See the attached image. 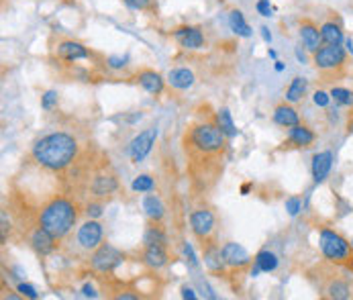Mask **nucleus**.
I'll list each match as a JSON object with an SVG mask.
<instances>
[{
    "label": "nucleus",
    "instance_id": "nucleus-31",
    "mask_svg": "<svg viewBox=\"0 0 353 300\" xmlns=\"http://www.w3.org/2000/svg\"><path fill=\"white\" fill-rule=\"evenodd\" d=\"M331 94V100L339 106H353V90H347V88H341V86H333L329 90Z\"/></svg>",
    "mask_w": 353,
    "mask_h": 300
},
{
    "label": "nucleus",
    "instance_id": "nucleus-29",
    "mask_svg": "<svg viewBox=\"0 0 353 300\" xmlns=\"http://www.w3.org/2000/svg\"><path fill=\"white\" fill-rule=\"evenodd\" d=\"M253 263L263 272V274H270L278 268V255L270 250L257 251V255L253 257Z\"/></svg>",
    "mask_w": 353,
    "mask_h": 300
},
{
    "label": "nucleus",
    "instance_id": "nucleus-41",
    "mask_svg": "<svg viewBox=\"0 0 353 300\" xmlns=\"http://www.w3.org/2000/svg\"><path fill=\"white\" fill-rule=\"evenodd\" d=\"M182 299L196 300V294H194V290L190 286H182Z\"/></svg>",
    "mask_w": 353,
    "mask_h": 300
},
{
    "label": "nucleus",
    "instance_id": "nucleus-16",
    "mask_svg": "<svg viewBox=\"0 0 353 300\" xmlns=\"http://www.w3.org/2000/svg\"><path fill=\"white\" fill-rule=\"evenodd\" d=\"M135 82H137L148 94H152V97H161L163 90H165V82H168V80H163V76H161L159 72L152 70V68H143V70H139V72L135 74Z\"/></svg>",
    "mask_w": 353,
    "mask_h": 300
},
{
    "label": "nucleus",
    "instance_id": "nucleus-10",
    "mask_svg": "<svg viewBox=\"0 0 353 300\" xmlns=\"http://www.w3.org/2000/svg\"><path fill=\"white\" fill-rule=\"evenodd\" d=\"M104 239V229H102L101 221L99 219H88L86 223H82L78 227V233H76V243L78 248L88 253H92L94 250L101 248Z\"/></svg>",
    "mask_w": 353,
    "mask_h": 300
},
{
    "label": "nucleus",
    "instance_id": "nucleus-21",
    "mask_svg": "<svg viewBox=\"0 0 353 300\" xmlns=\"http://www.w3.org/2000/svg\"><path fill=\"white\" fill-rule=\"evenodd\" d=\"M272 121L278 125V127H284V129H290L294 125L301 123V114L299 110L292 106V102H280L274 106V112H272Z\"/></svg>",
    "mask_w": 353,
    "mask_h": 300
},
{
    "label": "nucleus",
    "instance_id": "nucleus-46",
    "mask_svg": "<svg viewBox=\"0 0 353 300\" xmlns=\"http://www.w3.org/2000/svg\"><path fill=\"white\" fill-rule=\"evenodd\" d=\"M352 246H353V241H352Z\"/></svg>",
    "mask_w": 353,
    "mask_h": 300
},
{
    "label": "nucleus",
    "instance_id": "nucleus-1",
    "mask_svg": "<svg viewBox=\"0 0 353 300\" xmlns=\"http://www.w3.org/2000/svg\"><path fill=\"white\" fill-rule=\"evenodd\" d=\"M227 135L212 119L190 123L182 135V150L188 161V172L196 184L208 188L216 182L227 153Z\"/></svg>",
    "mask_w": 353,
    "mask_h": 300
},
{
    "label": "nucleus",
    "instance_id": "nucleus-37",
    "mask_svg": "<svg viewBox=\"0 0 353 300\" xmlns=\"http://www.w3.org/2000/svg\"><path fill=\"white\" fill-rule=\"evenodd\" d=\"M182 250H184L186 261L190 263V268H199V259L194 257V251H192V248H190V243H188V241H184V243H182Z\"/></svg>",
    "mask_w": 353,
    "mask_h": 300
},
{
    "label": "nucleus",
    "instance_id": "nucleus-18",
    "mask_svg": "<svg viewBox=\"0 0 353 300\" xmlns=\"http://www.w3.org/2000/svg\"><path fill=\"white\" fill-rule=\"evenodd\" d=\"M174 39L178 41V46L182 50L194 51L201 50L204 46V33H202L201 27H194V25H184V27H178L174 31Z\"/></svg>",
    "mask_w": 353,
    "mask_h": 300
},
{
    "label": "nucleus",
    "instance_id": "nucleus-43",
    "mask_svg": "<svg viewBox=\"0 0 353 300\" xmlns=\"http://www.w3.org/2000/svg\"><path fill=\"white\" fill-rule=\"evenodd\" d=\"M259 31H261V37H263V41H265V43H270V41H272V33L268 31V27H261Z\"/></svg>",
    "mask_w": 353,
    "mask_h": 300
},
{
    "label": "nucleus",
    "instance_id": "nucleus-11",
    "mask_svg": "<svg viewBox=\"0 0 353 300\" xmlns=\"http://www.w3.org/2000/svg\"><path fill=\"white\" fill-rule=\"evenodd\" d=\"M53 53L63 63H76V61L92 57V51L88 50L84 43L76 41V39H59L55 43V48H53Z\"/></svg>",
    "mask_w": 353,
    "mask_h": 300
},
{
    "label": "nucleus",
    "instance_id": "nucleus-35",
    "mask_svg": "<svg viewBox=\"0 0 353 300\" xmlns=\"http://www.w3.org/2000/svg\"><path fill=\"white\" fill-rule=\"evenodd\" d=\"M57 100H59V94H57L55 90H48V92L41 97V108H43V110H51V108L57 104Z\"/></svg>",
    "mask_w": 353,
    "mask_h": 300
},
{
    "label": "nucleus",
    "instance_id": "nucleus-15",
    "mask_svg": "<svg viewBox=\"0 0 353 300\" xmlns=\"http://www.w3.org/2000/svg\"><path fill=\"white\" fill-rule=\"evenodd\" d=\"M299 35H301V41H303L304 50L306 51L314 53L319 48H323L321 27H319L312 19L304 17V19L299 21Z\"/></svg>",
    "mask_w": 353,
    "mask_h": 300
},
{
    "label": "nucleus",
    "instance_id": "nucleus-28",
    "mask_svg": "<svg viewBox=\"0 0 353 300\" xmlns=\"http://www.w3.org/2000/svg\"><path fill=\"white\" fill-rule=\"evenodd\" d=\"M306 92H308V80L296 76V78H292V82L286 88V100L292 102V104L294 102H301L306 97Z\"/></svg>",
    "mask_w": 353,
    "mask_h": 300
},
{
    "label": "nucleus",
    "instance_id": "nucleus-3",
    "mask_svg": "<svg viewBox=\"0 0 353 300\" xmlns=\"http://www.w3.org/2000/svg\"><path fill=\"white\" fill-rule=\"evenodd\" d=\"M80 204L68 194H53L37 210V225L48 229L57 241H63L76 227Z\"/></svg>",
    "mask_w": 353,
    "mask_h": 300
},
{
    "label": "nucleus",
    "instance_id": "nucleus-5",
    "mask_svg": "<svg viewBox=\"0 0 353 300\" xmlns=\"http://www.w3.org/2000/svg\"><path fill=\"white\" fill-rule=\"evenodd\" d=\"M319 250L323 259L343 268L347 274H353V246L347 237H343L337 229L319 227Z\"/></svg>",
    "mask_w": 353,
    "mask_h": 300
},
{
    "label": "nucleus",
    "instance_id": "nucleus-40",
    "mask_svg": "<svg viewBox=\"0 0 353 300\" xmlns=\"http://www.w3.org/2000/svg\"><path fill=\"white\" fill-rule=\"evenodd\" d=\"M19 292H21L23 297L37 299V292H35V288H33V286H29V284H19Z\"/></svg>",
    "mask_w": 353,
    "mask_h": 300
},
{
    "label": "nucleus",
    "instance_id": "nucleus-13",
    "mask_svg": "<svg viewBox=\"0 0 353 300\" xmlns=\"http://www.w3.org/2000/svg\"><path fill=\"white\" fill-rule=\"evenodd\" d=\"M314 141H316V133L308 125L299 123L288 129V137L282 143V148L284 150H308V148H312Z\"/></svg>",
    "mask_w": 353,
    "mask_h": 300
},
{
    "label": "nucleus",
    "instance_id": "nucleus-27",
    "mask_svg": "<svg viewBox=\"0 0 353 300\" xmlns=\"http://www.w3.org/2000/svg\"><path fill=\"white\" fill-rule=\"evenodd\" d=\"M214 123L221 127V131H223L229 139H231V137H235V135L239 133L237 125L233 123V117H231L229 108H219V110L214 112Z\"/></svg>",
    "mask_w": 353,
    "mask_h": 300
},
{
    "label": "nucleus",
    "instance_id": "nucleus-45",
    "mask_svg": "<svg viewBox=\"0 0 353 300\" xmlns=\"http://www.w3.org/2000/svg\"><path fill=\"white\" fill-rule=\"evenodd\" d=\"M276 70H278V72H282V70H284V66H282L280 61H276Z\"/></svg>",
    "mask_w": 353,
    "mask_h": 300
},
{
    "label": "nucleus",
    "instance_id": "nucleus-38",
    "mask_svg": "<svg viewBox=\"0 0 353 300\" xmlns=\"http://www.w3.org/2000/svg\"><path fill=\"white\" fill-rule=\"evenodd\" d=\"M255 8H257V12H259L261 17H272V12H274V8H272L270 0H257Z\"/></svg>",
    "mask_w": 353,
    "mask_h": 300
},
{
    "label": "nucleus",
    "instance_id": "nucleus-44",
    "mask_svg": "<svg viewBox=\"0 0 353 300\" xmlns=\"http://www.w3.org/2000/svg\"><path fill=\"white\" fill-rule=\"evenodd\" d=\"M353 133V106L352 110H350V114H347V135H352Z\"/></svg>",
    "mask_w": 353,
    "mask_h": 300
},
{
    "label": "nucleus",
    "instance_id": "nucleus-30",
    "mask_svg": "<svg viewBox=\"0 0 353 300\" xmlns=\"http://www.w3.org/2000/svg\"><path fill=\"white\" fill-rule=\"evenodd\" d=\"M143 243L145 246H165L168 248V235L159 227V223H152L150 221V225L145 229V235H143Z\"/></svg>",
    "mask_w": 353,
    "mask_h": 300
},
{
    "label": "nucleus",
    "instance_id": "nucleus-20",
    "mask_svg": "<svg viewBox=\"0 0 353 300\" xmlns=\"http://www.w3.org/2000/svg\"><path fill=\"white\" fill-rule=\"evenodd\" d=\"M333 170V153L331 151H319L312 155V163H310V174L314 184H323L329 174Z\"/></svg>",
    "mask_w": 353,
    "mask_h": 300
},
{
    "label": "nucleus",
    "instance_id": "nucleus-32",
    "mask_svg": "<svg viewBox=\"0 0 353 300\" xmlns=\"http://www.w3.org/2000/svg\"><path fill=\"white\" fill-rule=\"evenodd\" d=\"M153 188H155V182H153L152 176H148V174H141V176H137V178L133 180V190H135V192L148 194V192H152Z\"/></svg>",
    "mask_w": 353,
    "mask_h": 300
},
{
    "label": "nucleus",
    "instance_id": "nucleus-42",
    "mask_svg": "<svg viewBox=\"0 0 353 300\" xmlns=\"http://www.w3.org/2000/svg\"><path fill=\"white\" fill-rule=\"evenodd\" d=\"M82 294H84V297H90V299L99 297V294H97V290H94V288H92L90 284H86V286L82 288Z\"/></svg>",
    "mask_w": 353,
    "mask_h": 300
},
{
    "label": "nucleus",
    "instance_id": "nucleus-2",
    "mask_svg": "<svg viewBox=\"0 0 353 300\" xmlns=\"http://www.w3.org/2000/svg\"><path fill=\"white\" fill-rule=\"evenodd\" d=\"M80 159V141L65 131H53L43 135L31 148V161L50 172V174H65Z\"/></svg>",
    "mask_w": 353,
    "mask_h": 300
},
{
    "label": "nucleus",
    "instance_id": "nucleus-22",
    "mask_svg": "<svg viewBox=\"0 0 353 300\" xmlns=\"http://www.w3.org/2000/svg\"><path fill=\"white\" fill-rule=\"evenodd\" d=\"M201 248L206 270L212 272V274H223L227 266H225V259H223L221 248L216 246V239H212V241H208V243H202Z\"/></svg>",
    "mask_w": 353,
    "mask_h": 300
},
{
    "label": "nucleus",
    "instance_id": "nucleus-7",
    "mask_svg": "<svg viewBox=\"0 0 353 300\" xmlns=\"http://www.w3.org/2000/svg\"><path fill=\"white\" fill-rule=\"evenodd\" d=\"M88 192L90 199L102 200V202L119 192V180L114 172L108 168V163H102L101 168L92 172V176H88Z\"/></svg>",
    "mask_w": 353,
    "mask_h": 300
},
{
    "label": "nucleus",
    "instance_id": "nucleus-17",
    "mask_svg": "<svg viewBox=\"0 0 353 300\" xmlns=\"http://www.w3.org/2000/svg\"><path fill=\"white\" fill-rule=\"evenodd\" d=\"M57 243H59V241L51 235L48 229H43V227H39V225L35 223V229H33L31 235H29V246L33 248V251H35L37 255L48 257L50 253L55 251Z\"/></svg>",
    "mask_w": 353,
    "mask_h": 300
},
{
    "label": "nucleus",
    "instance_id": "nucleus-19",
    "mask_svg": "<svg viewBox=\"0 0 353 300\" xmlns=\"http://www.w3.org/2000/svg\"><path fill=\"white\" fill-rule=\"evenodd\" d=\"M321 37H323V46H341L345 39L343 33V23L337 17V12H333V17H329L327 21L321 23Z\"/></svg>",
    "mask_w": 353,
    "mask_h": 300
},
{
    "label": "nucleus",
    "instance_id": "nucleus-26",
    "mask_svg": "<svg viewBox=\"0 0 353 300\" xmlns=\"http://www.w3.org/2000/svg\"><path fill=\"white\" fill-rule=\"evenodd\" d=\"M229 29L239 37H245V39L252 37V27H250V23L245 21L243 12L239 8H231V12H229Z\"/></svg>",
    "mask_w": 353,
    "mask_h": 300
},
{
    "label": "nucleus",
    "instance_id": "nucleus-9",
    "mask_svg": "<svg viewBox=\"0 0 353 300\" xmlns=\"http://www.w3.org/2000/svg\"><path fill=\"white\" fill-rule=\"evenodd\" d=\"M190 231L199 239V243H208L214 239L216 231V217L208 208H196L190 212Z\"/></svg>",
    "mask_w": 353,
    "mask_h": 300
},
{
    "label": "nucleus",
    "instance_id": "nucleus-36",
    "mask_svg": "<svg viewBox=\"0 0 353 300\" xmlns=\"http://www.w3.org/2000/svg\"><path fill=\"white\" fill-rule=\"evenodd\" d=\"M312 100H314V104H316V106L327 108V106H329V102H331V94H329V92H325V90H316V92L312 94Z\"/></svg>",
    "mask_w": 353,
    "mask_h": 300
},
{
    "label": "nucleus",
    "instance_id": "nucleus-34",
    "mask_svg": "<svg viewBox=\"0 0 353 300\" xmlns=\"http://www.w3.org/2000/svg\"><path fill=\"white\" fill-rule=\"evenodd\" d=\"M301 208H303V199H301V197H290V199H286V210H288L290 217H296V214L301 212Z\"/></svg>",
    "mask_w": 353,
    "mask_h": 300
},
{
    "label": "nucleus",
    "instance_id": "nucleus-4",
    "mask_svg": "<svg viewBox=\"0 0 353 300\" xmlns=\"http://www.w3.org/2000/svg\"><path fill=\"white\" fill-rule=\"evenodd\" d=\"M341 272H345V270L325 259V261L314 263L306 272V278L321 299L347 300L352 299L353 288L350 278L343 276Z\"/></svg>",
    "mask_w": 353,
    "mask_h": 300
},
{
    "label": "nucleus",
    "instance_id": "nucleus-25",
    "mask_svg": "<svg viewBox=\"0 0 353 300\" xmlns=\"http://www.w3.org/2000/svg\"><path fill=\"white\" fill-rule=\"evenodd\" d=\"M143 210H145V214H148V219L152 223H161V219L165 214V206H163L161 199L155 197V194H150V192L143 197Z\"/></svg>",
    "mask_w": 353,
    "mask_h": 300
},
{
    "label": "nucleus",
    "instance_id": "nucleus-33",
    "mask_svg": "<svg viewBox=\"0 0 353 300\" xmlns=\"http://www.w3.org/2000/svg\"><path fill=\"white\" fill-rule=\"evenodd\" d=\"M102 200H94V199H90V202L86 204V217L88 219H101L102 217Z\"/></svg>",
    "mask_w": 353,
    "mask_h": 300
},
{
    "label": "nucleus",
    "instance_id": "nucleus-39",
    "mask_svg": "<svg viewBox=\"0 0 353 300\" xmlns=\"http://www.w3.org/2000/svg\"><path fill=\"white\" fill-rule=\"evenodd\" d=\"M129 8H133V10H148L150 8V4H152V0H123Z\"/></svg>",
    "mask_w": 353,
    "mask_h": 300
},
{
    "label": "nucleus",
    "instance_id": "nucleus-14",
    "mask_svg": "<svg viewBox=\"0 0 353 300\" xmlns=\"http://www.w3.org/2000/svg\"><path fill=\"white\" fill-rule=\"evenodd\" d=\"M155 137H157V129L150 127L145 131H141L129 146V157L133 163H141L153 150V143H155Z\"/></svg>",
    "mask_w": 353,
    "mask_h": 300
},
{
    "label": "nucleus",
    "instance_id": "nucleus-23",
    "mask_svg": "<svg viewBox=\"0 0 353 300\" xmlns=\"http://www.w3.org/2000/svg\"><path fill=\"white\" fill-rule=\"evenodd\" d=\"M141 259L150 270H161L170 263V255H168L165 246H145Z\"/></svg>",
    "mask_w": 353,
    "mask_h": 300
},
{
    "label": "nucleus",
    "instance_id": "nucleus-12",
    "mask_svg": "<svg viewBox=\"0 0 353 300\" xmlns=\"http://www.w3.org/2000/svg\"><path fill=\"white\" fill-rule=\"evenodd\" d=\"M221 253H223V259H225L227 270H231V272H243V270L252 268V255L248 253V250L243 246H239L235 241L223 243Z\"/></svg>",
    "mask_w": 353,
    "mask_h": 300
},
{
    "label": "nucleus",
    "instance_id": "nucleus-6",
    "mask_svg": "<svg viewBox=\"0 0 353 300\" xmlns=\"http://www.w3.org/2000/svg\"><path fill=\"white\" fill-rule=\"evenodd\" d=\"M312 63L323 82H339L347 76V51L341 46H323L312 53Z\"/></svg>",
    "mask_w": 353,
    "mask_h": 300
},
{
    "label": "nucleus",
    "instance_id": "nucleus-8",
    "mask_svg": "<svg viewBox=\"0 0 353 300\" xmlns=\"http://www.w3.org/2000/svg\"><path fill=\"white\" fill-rule=\"evenodd\" d=\"M123 261H125V253L110 243H102L99 250L90 253V268H92V272H97L101 276L112 274Z\"/></svg>",
    "mask_w": 353,
    "mask_h": 300
},
{
    "label": "nucleus",
    "instance_id": "nucleus-24",
    "mask_svg": "<svg viewBox=\"0 0 353 300\" xmlns=\"http://www.w3.org/2000/svg\"><path fill=\"white\" fill-rule=\"evenodd\" d=\"M194 80L196 78H194L192 70H188V68H174L168 74V84L172 88H176V90H188V88H192L194 86Z\"/></svg>",
    "mask_w": 353,
    "mask_h": 300
}]
</instances>
